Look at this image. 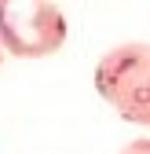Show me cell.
Instances as JSON below:
<instances>
[{"label": "cell", "mask_w": 150, "mask_h": 154, "mask_svg": "<svg viewBox=\"0 0 150 154\" xmlns=\"http://www.w3.org/2000/svg\"><path fill=\"white\" fill-rule=\"evenodd\" d=\"M117 154H150V136H139V140H128Z\"/></svg>", "instance_id": "3"}, {"label": "cell", "mask_w": 150, "mask_h": 154, "mask_svg": "<svg viewBox=\"0 0 150 154\" xmlns=\"http://www.w3.org/2000/svg\"><path fill=\"white\" fill-rule=\"evenodd\" d=\"M70 37V22L51 0H0V51L15 59H48Z\"/></svg>", "instance_id": "2"}, {"label": "cell", "mask_w": 150, "mask_h": 154, "mask_svg": "<svg viewBox=\"0 0 150 154\" xmlns=\"http://www.w3.org/2000/svg\"><path fill=\"white\" fill-rule=\"evenodd\" d=\"M92 85L121 121L150 128V41H124L103 51Z\"/></svg>", "instance_id": "1"}, {"label": "cell", "mask_w": 150, "mask_h": 154, "mask_svg": "<svg viewBox=\"0 0 150 154\" xmlns=\"http://www.w3.org/2000/svg\"><path fill=\"white\" fill-rule=\"evenodd\" d=\"M0 63H4V51H0Z\"/></svg>", "instance_id": "4"}]
</instances>
